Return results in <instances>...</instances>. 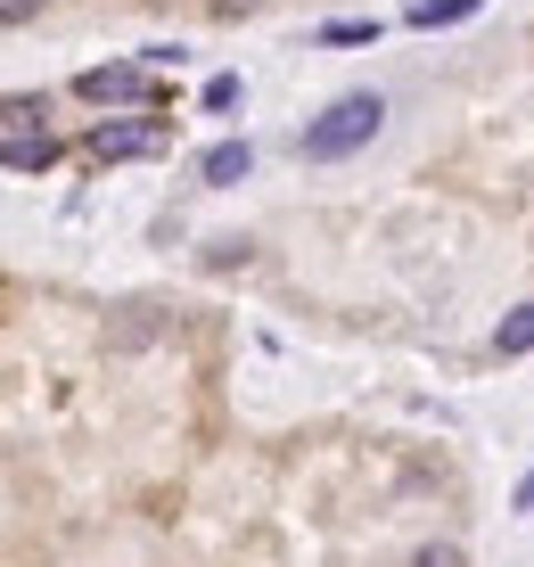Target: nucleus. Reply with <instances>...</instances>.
<instances>
[{
    "mask_svg": "<svg viewBox=\"0 0 534 567\" xmlns=\"http://www.w3.org/2000/svg\"><path fill=\"white\" fill-rule=\"evenodd\" d=\"M0 124H42V107L33 100H0Z\"/></svg>",
    "mask_w": 534,
    "mask_h": 567,
    "instance_id": "10",
    "label": "nucleus"
},
{
    "mask_svg": "<svg viewBox=\"0 0 534 567\" xmlns=\"http://www.w3.org/2000/svg\"><path fill=\"white\" fill-rule=\"evenodd\" d=\"M477 0H411V25H452V17H469Z\"/></svg>",
    "mask_w": 534,
    "mask_h": 567,
    "instance_id": "6",
    "label": "nucleus"
},
{
    "mask_svg": "<svg viewBox=\"0 0 534 567\" xmlns=\"http://www.w3.org/2000/svg\"><path fill=\"white\" fill-rule=\"evenodd\" d=\"M42 17V0H0V25H33Z\"/></svg>",
    "mask_w": 534,
    "mask_h": 567,
    "instance_id": "9",
    "label": "nucleus"
},
{
    "mask_svg": "<svg viewBox=\"0 0 534 567\" xmlns=\"http://www.w3.org/2000/svg\"><path fill=\"white\" fill-rule=\"evenodd\" d=\"M50 156H58V141L42 132V141H9V148H0V165H50Z\"/></svg>",
    "mask_w": 534,
    "mask_h": 567,
    "instance_id": "7",
    "label": "nucleus"
},
{
    "mask_svg": "<svg viewBox=\"0 0 534 567\" xmlns=\"http://www.w3.org/2000/svg\"><path fill=\"white\" fill-rule=\"evenodd\" d=\"M83 100H99V107H132V100H148V66L141 58H124V66H91L83 74Z\"/></svg>",
    "mask_w": 534,
    "mask_h": 567,
    "instance_id": "2",
    "label": "nucleus"
},
{
    "mask_svg": "<svg viewBox=\"0 0 534 567\" xmlns=\"http://www.w3.org/2000/svg\"><path fill=\"white\" fill-rule=\"evenodd\" d=\"M379 124H387V100H379V91H346L338 107H321L305 132H296V156H312V165H338V156H353V148L379 141Z\"/></svg>",
    "mask_w": 534,
    "mask_h": 567,
    "instance_id": "1",
    "label": "nucleus"
},
{
    "mask_svg": "<svg viewBox=\"0 0 534 567\" xmlns=\"http://www.w3.org/2000/svg\"><path fill=\"white\" fill-rule=\"evenodd\" d=\"M206 107H214V115L239 107V74H214V83H206Z\"/></svg>",
    "mask_w": 534,
    "mask_h": 567,
    "instance_id": "8",
    "label": "nucleus"
},
{
    "mask_svg": "<svg viewBox=\"0 0 534 567\" xmlns=\"http://www.w3.org/2000/svg\"><path fill=\"white\" fill-rule=\"evenodd\" d=\"M493 346H502V354H534V305H518V312H510V321L493 329Z\"/></svg>",
    "mask_w": 534,
    "mask_h": 567,
    "instance_id": "4",
    "label": "nucleus"
},
{
    "mask_svg": "<svg viewBox=\"0 0 534 567\" xmlns=\"http://www.w3.org/2000/svg\"><path fill=\"white\" fill-rule=\"evenodd\" d=\"M141 148H156V132H148V124H124V132H99V156H141Z\"/></svg>",
    "mask_w": 534,
    "mask_h": 567,
    "instance_id": "5",
    "label": "nucleus"
},
{
    "mask_svg": "<svg viewBox=\"0 0 534 567\" xmlns=\"http://www.w3.org/2000/svg\"><path fill=\"white\" fill-rule=\"evenodd\" d=\"M411 567H461V551H452V543H428V551L411 559Z\"/></svg>",
    "mask_w": 534,
    "mask_h": 567,
    "instance_id": "11",
    "label": "nucleus"
},
{
    "mask_svg": "<svg viewBox=\"0 0 534 567\" xmlns=\"http://www.w3.org/2000/svg\"><path fill=\"white\" fill-rule=\"evenodd\" d=\"M247 173H255V148H247V141H223V148H206V182H214V189L247 182Z\"/></svg>",
    "mask_w": 534,
    "mask_h": 567,
    "instance_id": "3",
    "label": "nucleus"
}]
</instances>
